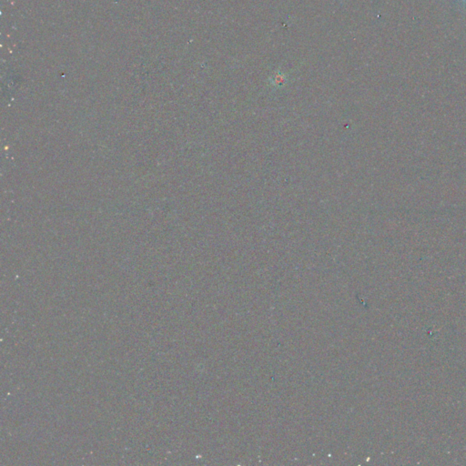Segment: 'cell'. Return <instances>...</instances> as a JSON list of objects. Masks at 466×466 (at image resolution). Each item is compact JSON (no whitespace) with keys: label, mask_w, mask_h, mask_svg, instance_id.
<instances>
[{"label":"cell","mask_w":466,"mask_h":466,"mask_svg":"<svg viewBox=\"0 0 466 466\" xmlns=\"http://www.w3.org/2000/svg\"><path fill=\"white\" fill-rule=\"evenodd\" d=\"M463 3H466V0H461Z\"/></svg>","instance_id":"1"}]
</instances>
